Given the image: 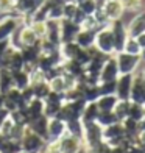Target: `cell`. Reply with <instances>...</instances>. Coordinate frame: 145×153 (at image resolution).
<instances>
[{"label": "cell", "instance_id": "obj_1", "mask_svg": "<svg viewBox=\"0 0 145 153\" xmlns=\"http://www.w3.org/2000/svg\"><path fill=\"white\" fill-rule=\"evenodd\" d=\"M94 47L98 52L108 55V56H111V55L115 53L114 52V38H112V31H111V27L109 25L100 27V28L95 31Z\"/></svg>", "mask_w": 145, "mask_h": 153}, {"label": "cell", "instance_id": "obj_2", "mask_svg": "<svg viewBox=\"0 0 145 153\" xmlns=\"http://www.w3.org/2000/svg\"><path fill=\"white\" fill-rule=\"evenodd\" d=\"M101 142H103V127H100L97 122L83 123V144H84V149L91 150Z\"/></svg>", "mask_w": 145, "mask_h": 153}, {"label": "cell", "instance_id": "obj_3", "mask_svg": "<svg viewBox=\"0 0 145 153\" xmlns=\"http://www.w3.org/2000/svg\"><path fill=\"white\" fill-rule=\"evenodd\" d=\"M115 61H117V67H119V74L120 75H127V74H136L139 71V67L142 64L141 56L136 55H129L125 52H119L114 53Z\"/></svg>", "mask_w": 145, "mask_h": 153}, {"label": "cell", "instance_id": "obj_4", "mask_svg": "<svg viewBox=\"0 0 145 153\" xmlns=\"http://www.w3.org/2000/svg\"><path fill=\"white\" fill-rule=\"evenodd\" d=\"M45 144L47 142L44 137H41L34 131H31L28 127L25 128L24 137L20 139V147H22V150L28 152V153H42Z\"/></svg>", "mask_w": 145, "mask_h": 153}, {"label": "cell", "instance_id": "obj_5", "mask_svg": "<svg viewBox=\"0 0 145 153\" xmlns=\"http://www.w3.org/2000/svg\"><path fill=\"white\" fill-rule=\"evenodd\" d=\"M109 27H111L112 38H114V52H115V53L123 52V47H125L127 41H128V38H129L125 20H123V19L114 20V22L109 24Z\"/></svg>", "mask_w": 145, "mask_h": 153}, {"label": "cell", "instance_id": "obj_6", "mask_svg": "<svg viewBox=\"0 0 145 153\" xmlns=\"http://www.w3.org/2000/svg\"><path fill=\"white\" fill-rule=\"evenodd\" d=\"M58 147H59L61 153H78L80 150L84 149V144H83L81 137L73 136L70 133H66L58 141Z\"/></svg>", "mask_w": 145, "mask_h": 153}, {"label": "cell", "instance_id": "obj_7", "mask_svg": "<svg viewBox=\"0 0 145 153\" xmlns=\"http://www.w3.org/2000/svg\"><path fill=\"white\" fill-rule=\"evenodd\" d=\"M66 133H67V130H66V122H63L61 119H58V117L48 119L45 142H58Z\"/></svg>", "mask_w": 145, "mask_h": 153}, {"label": "cell", "instance_id": "obj_8", "mask_svg": "<svg viewBox=\"0 0 145 153\" xmlns=\"http://www.w3.org/2000/svg\"><path fill=\"white\" fill-rule=\"evenodd\" d=\"M133 78H134V74H127V75H119L117 76V80H115V95H117L119 100H129Z\"/></svg>", "mask_w": 145, "mask_h": 153}, {"label": "cell", "instance_id": "obj_9", "mask_svg": "<svg viewBox=\"0 0 145 153\" xmlns=\"http://www.w3.org/2000/svg\"><path fill=\"white\" fill-rule=\"evenodd\" d=\"M80 25L75 24L70 19H61L59 20V31H61V44L64 42H72L77 38L80 31Z\"/></svg>", "mask_w": 145, "mask_h": 153}, {"label": "cell", "instance_id": "obj_10", "mask_svg": "<svg viewBox=\"0 0 145 153\" xmlns=\"http://www.w3.org/2000/svg\"><path fill=\"white\" fill-rule=\"evenodd\" d=\"M101 11L109 24L114 22V20L123 19V16H125V10H123V5L120 0H108L105 6L101 8Z\"/></svg>", "mask_w": 145, "mask_h": 153}, {"label": "cell", "instance_id": "obj_11", "mask_svg": "<svg viewBox=\"0 0 145 153\" xmlns=\"http://www.w3.org/2000/svg\"><path fill=\"white\" fill-rule=\"evenodd\" d=\"M127 30L129 38H137L139 34L145 33V10L134 13L133 17L129 19V22L127 24Z\"/></svg>", "mask_w": 145, "mask_h": 153}, {"label": "cell", "instance_id": "obj_12", "mask_svg": "<svg viewBox=\"0 0 145 153\" xmlns=\"http://www.w3.org/2000/svg\"><path fill=\"white\" fill-rule=\"evenodd\" d=\"M44 0H14V10L24 17H30L34 11H38L42 6Z\"/></svg>", "mask_w": 145, "mask_h": 153}, {"label": "cell", "instance_id": "obj_13", "mask_svg": "<svg viewBox=\"0 0 145 153\" xmlns=\"http://www.w3.org/2000/svg\"><path fill=\"white\" fill-rule=\"evenodd\" d=\"M129 100L145 106V81H144V78L137 72L134 74V78H133V86H131Z\"/></svg>", "mask_w": 145, "mask_h": 153}, {"label": "cell", "instance_id": "obj_14", "mask_svg": "<svg viewBox=\"0 0 145 153\" xmlns=\"http://www.w3.org/2000/svg\"><path fill=\"white\" fill-rule=\"evenodd\" d=\"M119 75L120 74H119V67H117V61H115V56L112 55V56H109L105 61L98 78H100V83L101 81H114V80H117Z\"/></svg>", "mask_w": 145, "mask_h": 153}, {"label": "cell", "instance_id": "obj_15", "mask_svg": "<svg viewBox=\"0 0 145 153\" xmlns=\"http://www.w3.org/2000/svg\"><path fill=\"white\" fill-rule=\"evenodd\" d=\"M20 20L13 19V17H3L0 19V41L11 39V36L16 33Z\"/></svg>", "mask_w": 145, "mask_h": 153}, {"label": "cell", "instance_id": "obj_16", "mask_svg": "<svg viewBox=\"0 0 145 153\" xmlns=\"http://www.w3.org/2000/svg\"><path fill=\"white\" fill-rule=\"evenodd\" d=\"M61 67H63L64 74L73 76L75 80H80V78H83V76L86 75V67L83 64H80L77 59H67V61L63 62Z\"/></svg>", "mask_w": 145, "mask_h": 153}, {"label": "cell", "instance_id": "obj_17", "mask_svg": "<svg viewBox=\"0 0 145 153\" xmlns=\"http://www.w3.org/2000/svg\"><path fill=\"white\" fill-rule=\"evenodd\" d=\"M44 100H41V99H34L27 105V108L24 109L25 111V114H27V119H28V123H30V120H33V119H36V117H39V116H42L44 114Z\"/></svg>", "mask_w": 145, "mask_h": 153}, {"label": "cell", "instance_id": "obj_18", "mask_svg": "<svg viewBox=\"0 0 145 153\" xmlns=\"http://www.w3.org/2000/svg\"><path fill=\"white\" fill-rule=\"evenodd\" d=\"M31 131H34L36 134H39L41 137H47V127H48V117H45L44 114L36 117V119L30 120V123L27 125Z\"/></svg>", "mask_w": 145, "mask_h": 153}, {"label": "cell", "instance_id": "obj_19", "mask_svg": "<svg viewBox=\"0 0 145 153\" xmlns=\"http://www.w3.org/2000/svg\"><path fill=\"white\" fill-rule=\"evenodd\" d=\"M94 41H95V31H92V30H83L81 28L77 34V38H75V42L81 48H92Z\"/></svg>", "mask_w": 145, "mask_h": 153}, {"label": "cell", "instance_id": "obj_20", "mask_svg": "<svg viewBox=\"0 0 145 153\" xmlns=\"http://www.w3.org/2000/svg\"><path fill=\"white\" fill-rule=\"evenodd\" d=\"M80 50H81V47L75 42V41H72V42H64V44L59 45V52H61V55H63L64 61H67V59H77Z\"/></svg>", "mask_w": 145, "mask_h": 153}, {"label": "cell", "instance_id": "obj_21", "mask_svg": "<svg viewBox=\"0 0 145 153\" xmlns=\"http://www.w3.org/2000/svg\"><path fill=\"white\" fill-rule=\"evenodd\" d=\"M13 74V85H14V88L17 89H25L30 86V74L25 71V69H22V71H16V72H11Z\"/></svg>", "mask_w": 145, "mask_h": 153}, {"label": "cell", "instance_id": "obj_22", "mask_svg": "<svg viewBox=\"0 0 145 153\" xmlns=\"http://www.w3.org/2000/svg\"><path fill=\"white\" fill-rule=\"evenodd\" d=\"M100 109L97 106L95 102H89L86 103L84 109H83V114H81V122L83 123H89V122H95L97 120V116H98Z\"/></svg>", "mask_w": 145, "mask_h": 153}, {"label": "cell", "instance_id": "obj_23", "mask_svg": "<svg viewBox=\"0 0 145 153\" xmlns=\"http://www.w3.org/2000/svg\"><path fill=\"white\" fill-rule=\"evenodd\" d=\"M45 39L55 44H61V31H59V20H47V36Z\"/></svg>", "mask_w": 145, "mask_h": 153}, {"label": "cell", "instance_id": "obj_24", "mask_svg": "<svg viewBox=\"0 0 145 153\" xmlns=\"http://www.w3.org/2000/svg\"><path fill=\"white\" fill-rule=\"evenodd\" d=\"M24 67H25V61L22 56V52H20V48L14 47V50L11 53V58H10V62H8V69L11 72H16V71H22Z\"/></svg>", "mask_w": 145, "mask_h": 153}, {"label": "cell", "instance_id": "obj_25", "mask_svg": "<svg viewBox=\"0 0 145 153\" xmlns=\"http://www.w3.org/2000/svg\"><path fill=\"white\" fill-rule=\"evenodd\" d=\"M117 102H119L117 95L111 94V95H100L95 103H97V106H98L100 111H112Z\"/></svg>", "mask_w": 145, "mask_h": 153}, {"label": "cell", "instance_id": "obj_26", "mask_svg": "<svg viewBox=\"0 0 145 153\" xmlns=\"http://www.w3.org/2000/svg\"><path fill=\"white\" fill-rule=\"evenodd\" d=\"M11 88H14L11 71L10 69H0V92L6 94Z\"/></svg>", "mask_w": 145, "mask_h": 153}, {"label": "cell", "instance_id": "obj_27", "mask_svg": "<svg viewBox=\"0 0 145 153\" xmlns=\"http://www.w3.org/2000/svg\"><path fill=\"white\" fill-rule=\"evenodd\" d=\"M129 105H131V100H119L115 103V106H114V114L115 117L119 119V122L122 120H125L127 117H128V113H129Z\"/></svg>", "mask_w": 145, "mask_h": 153}, {"label": "cell", "instance_id": "obj_28", "mask_svg": "<svg viewBox=\"0 0 145 153\" xmlns=\"http://www.w3.org/2000/svg\"><path fill=\"white\" fill-rule=\"evenodd\" d=\"M97 123L100 125V127H109V125H112L115 122H119V119L115 117L114 111H100L98 116H97Z\"/></svg>", "mask_w": 145, "mask_h": 153}, {"label": "cell", "instance_id": "obj_29", "mask_svg": "<svg viewBox=\"0 0 145 153\" xmlns=\"http://www.w3.org/2000/svg\"><path fill=\"white\" fill-rule=\"evenodd\" d=\"M33 92H34V97L36 99H41V100H45V97L50 94V85L48 81H39V83H34V85H30Z\"/></svg>", "mask_w": 145, "mask_h": 153}, {"label": "cell", "instance_id": "obj_30", "mask_svg": "<svg viewBox=\"0 0 145 153\" xmlns=\"http://www.w3.org/2000/svg\"><path fill=\"white\" fill-rule=\"evenodd\" d=\"M31 30L34 31L38 39H45L47 36V20H31V22H27Z\"/></svg>", "mask_w": 145, "mask_h": 153}, {"label": "cell", "instance_id": "obj_31", "mask_svg": "<svg viewBox=\"0 0 145 153\" xmlns=\"http://www.w3.org/2000/svg\"><path fill=\"white\" fill-rule=\"evenodd\" d=\"M50 85V91H55V92H67V85H66V80H64V75L59 74L58 76H55L48 81Z\"/></svg>", "mask_w": 145, "mask_h": 153}, {"label": "cell", "instance_id": "obj_32", "mask_svg": "<svg viewBox=\"0 0 145 153\" xmlns=\"http://www.w3.org/2000/svg\"><path fill=\"white\" fill-rule=\"evenodd\" d=\"M66 130H67V133L83 139V122H81V119H73V120L66 122Z\"/></svg>", "mask_w": 145, "mask_h": 153}, {"label": "cell", "instance_id": "obj_33", "mask_svg": "<svg viewBox=\"0 0 145 153\" xmlns=\"http://www.w3.org/2000/svg\"><path fill=\"white\" fill-rule=\"evenodd\" d=\"M128 117H131V119H134V120H137V122H141L144 117H145V106H144V105H139V103L131 102Z\"/></svg>", "mask_w": 145, "mask_h": 153}, {"label": "cell", "instance_id": "obj_34", "mask_svg": "<svg viewBox=\"0 0 145 153\" xmlns=\"http://www.w3.org/2000/svg\"><path fill=\"white\" fill-rule=\"evenodd\" d=\"M122 5H123V10H125V13H137L144 10V2L142 0H120Z\"/></svg>", "mask_w": 145, "mask_h": 153}, {"label": "cell", "instance_id": "obj_35", "mask_svg": "<svg viewBox=\"0 0 145 153\" xmlns=\"http://www.w3.org/2000/svg\"><path fill=\"white\" fill-rule=\"evenodd\" d=\"M78 8L84 16H94L95 11L98 10L94 0H81V2H78Z\"/></svg>", "mask_w": 145, "mask_h": 153}, {"label": "cell", "instance_id": "obj_36", "mask_svg": "<svg viewBox=\"0 0 145 153\" xmlns=\"http://www.w3.org/2000/svg\"><path fill=\"white\" fill-rule=\"evenodd\" d=\"M123 52H125V53H129V55H136V56H141L142 48H141L139 42L136 41V38H128L125 47H123Z\"/></svg>", "mask_w": 145, "mask_h": 153}, {"label": "cell", "instance_id": "obj_37", "mask_svg": "<svg viewBox=\"0 0 145 153\" xmlns=\"http://www.w3.org/2000/svg\"><path fill=\"white\" fill-rule=\"evenodd\" d=\"M78 13V3L75 2H67L63 5V19H70L73 20Z\"/></svg>", "mask_w": 145, "mask_h": 153}, {"label": "cell", "instance_id": "obj_38", "mask_svg": "<svg viewBox=\"0 0 145 153\" xmlns=\"http://www.w3.org/2000/svg\"><path fill=\"white\" fill-rule=\"evenodd\" d=\"M80 28H83V30H92V31H97V30L100 28V25H98V22H97V19H95L94 16H86L84 19L81 20Z\"/></svg>", "mask_w": 145, "mask_h": 153}, {"label": "cell", "instance_id": "obj_39", "mask_svg": "<svg viewBox=\"0 0 145 153\" xmlns=\"http://www.w3.org/2000/svg\"><path fill=\"white\" fill-rule=\"evenodd\" d=\"M100 95H111L115 94V80L114 81H101L98 83Z\"/></svg>", "mask_w": 145, "mask_h": 153}, {"label": "cell", "instance_id": "obj_40", "mask_svg": "<svg viewBox=\"0 0 145 153\" xmlns=\"http://www.w3.org/2000/svg\"><path fill=\"white\" fill-rule=\"evenodd\" d=\"M13 128H14V122L11 120V117H10V114H8V117H6V119L3 120L2 127H0V134H3V136H6V137H10Z\"/></svg>", "mask_w": 145, "mask_h": 153}, {"label": "cell", "instance_id": "obj_41", "mask_svg": "<svg viewBox=\"0 0 145 153\" xmlns=\"http://www.w3.org/2000/svg\"><path fill=\"white\" fill-rule=\"evenodd\" d=\"M136 145L139 147L142 152H145V131H141L136 137Z\"/></svg>", "mask_w": 145, "mask_h": 153}, {"label": "cell", "instance_id": "obj_42", "mask_svg": "<svg viewBox=\"0 0 145 153\" xmlns=\"http://www.w3.org/2000/svg\"><path fill=\"white\" fill-rule=\"evenodd\" d=\"M11 45V41L10 39H5V41H0V55H2L6 48Z\"/></svg>", "mask_w": 145, "mask_h": 153}, {"label": "cell", "instance_id": "obj_43", "mask_svg": "<svg viewBox=\"0 0 145 153\" xmlns=\"http://www.w3.org/2000/svg\"><path fill=\"white\" fill-rule=\"evenodd\" d=\"M136 41L139 42V45H141V48H145V33H142V34H139V36L136 38Z\"/></svg>", "mask_w": 145, "mask_h": 153}, {"label": "cell", "instance_id": "obj_44", "mask_svg": "<svg viewBox=\"0 0 145 153\" xmlns=\"http://www.w3.org/2000/svg\"><path fill=\"white\" fill-rule=\"evenodd\" d=\"M137 74H139L142 78H144V81H145V62L142 61V64H141V67H139V71H137Z\"/></svg>", "mask_w": 145, "mask_h": 153}, {"label": "cell", "instance_id": "obj_45", "mask_svg": "<svg viewBox=\"0 0 145 153\" xmlns=\"http://www.w3.org/2000/svg\"><path fill=\"white\" fill-rule=\"evenodd\" d=\"M94 2H95V5H97V8L101 10L103 6H105V3L108 2V0H94Z\"/></svg>", "mask_w": 145, "mask_h": 153}, {"label": "cell", "instance_id": "obj_46", "mask_svg": "<svg viewBox=\"0 0 145 153\" xmlns=\"http://www.w3.org/2000/svg\"><path fill=\"white\" fill-rule=\"evenodd\" d=\"M3 105H5V95L0 92V109H5L3 108Z\"/></svg>", "mask_w": 145, "mask_h": 153}, {"label": "cell", "instance_id": "obj_47", "mask_svg": "<svg viewBox=\"0 0 145 153\" xmlns=\"http://www.w3.org/2000/svg\"><path fill=\"white\" fill-rule=\"evenodd\" d=\"M139 128H141V131H145V117L139 122Z\"/></svg>", "mask_w": 145, "mask_h": 153}, {"label": "cell", "instance_id": "obj_48", "mask_svg": "<svg viewBox=\"0 0 145 153\" xmlns=\"http://www.w3.org/2000/svg\"><path fill=\"white\" fill-rule=\"evenodd\" d=\"M141 59L145 62V48H142V53H141Z\"/></svg>", "mask_w": 145, "mask_h": 153}, {"label": "cell", "instance_id": "obj_49", "mask_svg": "<svg viewBox=\"0 0 145 153\" xmlns=\"http://www.w3.org/2000/svg\"><path fill=\"white\" fill-rule=\"evenodd\" d=\"M144 10H145V3H144Z\"/></svg>", "mask_w": 145, "mask_h": 153}, {"label": "cell", "instance_id": "obj_50", "mask_svg": "<svg viewBox=\"0 0 145 153\" xmlns=\"http://www.w3.org/2000/svg\"><path fill=\"white\" fill-rule=\"evenodd\" d=\"M142 153H145V152H142Z\"/></svg>", "mask_w": 145, "mask_h": 153}]
</instances>
